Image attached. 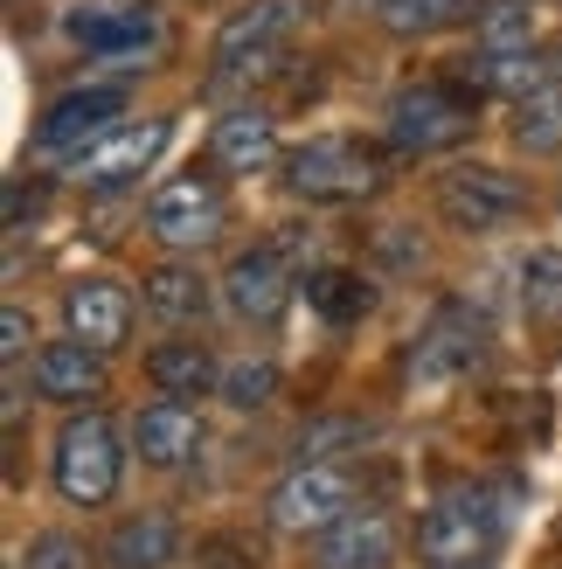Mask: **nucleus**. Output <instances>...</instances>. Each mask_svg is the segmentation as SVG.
I'll return each instance as SVG.
<instances>
[{"label":"nucleus","mask_w":562,"mask_h":569,"mask_svg":"<svg viewBox=\"0 0 562 569\" xmlns=\"http://www.w3.org/2000/svg\"><path fill=\"white\" fill-rule=\"evenodd\" d=\"M313 0H243V8L215 28V49H209V77L215 83H243V77H271L285 63L292 36L305 28Z\"/></svg>","instance_id":"f257e3e1"},{"label":"nucleus","mask_w":562,"mask_h":569,"mask_svg":"<svg viewBox=\"0 0 562 569\" xmlns=\"http://www.w3.org/2000/svg\"><path fill=\"white\" fill-rule=\"evenodd\" d=\"M389 181V160L369 139H348V132H320L305 147L285 153V188L299 202H361Z\"/></svg>","instance_id":"f03ea898"},{"label":"nucleus","mask_w":562,"mask_h":569,"mask_svg":"<svg viewBox=\"0 0 562 569\" xmlns=\"http://www.w3.org/2000/svg\"><path fill=\"white\" fill-rule=\"evenodd\" d=\"M500 542V500L486 487H452L424 507V521H417V549H424L431 569H472L486 562Z\"/></svg>","instance_id":"7ed1b4c3"},{"label":"nucleus","mask_w":562,"mask_h":569,"mask_svg":"<svg viewBox=\"0 0 562 569\" xmlns=\"http://www.w3.org/2000/svg\"><path fill=\"white\" fill-rule=\"evenodd\" d=\"M480 126V104H472L452 77H424V83H403L389 98V139L403 153H452L459 139H472Z\"/></svg>","instance_id":"20e7f679"},{"label":"nucleus","mask_w":562,"mask_h":569,"mask_svg":"<svg viewBox=\"0 0 562 569\" xmlns=\"http://www.w3.org/2000/svg\"><path fill=\"white\" fill-rule=\"evenodd\" d=\"M119 472H126V445L111 431V417L77 410L63 431H56V493L70 507H104L119 493Z\"/></svg>","instance_id":"39448f33"},{"label":"nucleus","mask_w":562,"mask_h":569,"mask_svg":"<svg viewBox=\"0 0 562 569\" xmlns=\"http://www.w3.org/2000/svg\"><path fill=\"white\" fill-rule=\"evenodd\" d=\"M264 515H271L278 535H305V542H313V535H327L341 515H354V472L333 466V459H305L299 472H285L271 487Z\"/></svg>","instance_id":"423d86ee"},{"label":"nucleus","mask_w":562,"mask_h":569,"mask_svg":"<svg viewBox=\"0 0 562 569\" xmlns=\"http://www.w3.org/2000/svg\"><path fill=\"white\" fill-rule=\"evenodd\" d=\"M438 209L452 230L465 237H493L500 222H514L528 209V181L508 174V167H486V160H472V167H452V174L438 181Z\"/></svg>","instance_id":"0eeeda50"},{"label":"nucleus","mask_w":562,"mask_h":569,"mask_svg":"<svg viewBox=\"0 0 562 569\" xmlns=\"http://www.w3.org/2000/svg\"><path fill=\"white\" fill-rule=\"evenodd\" d=\"M222 222H230V202H222V188L194 167V174H174L160 181V194L147 202V230L167 243V250H194V243H215Z\"/></svg>","instance_id":"6e6552de"},{"label":"nucleus","mask_w":562,"mask_h":569,"mask_svg":"<svg viewBox=\"0 0 562 569\" xmlns=\"http://www.w3.org/2000/svg\"><path fill=\"white\" fill-rule=\"evenodd\" d=\"M167 139H174V126H167V119H147V126H111L104 139H91V147L70 160V181H77V188H91V194L126 188V181H139V174H147V167L167 153Z\"/></svg>","instance_id":"1a4fd4ad"},{"label":"nucleus","mask_w":562,"mask_h":569,"mask_svg":"<svg viewBox=\"0 0 562 569\" xmlns=\"http://www.w3.org/2000/svg\"><path fill=\"white\" fill-rule=\"evenodd\" d=\"M126 111V83H77V91H63L49 111H42V126H36V147L42 153H83L91 139L111 132V119Z\"/></svg>","instance_id":"9d476101"},{"label":"nucleus","mask_w":562,"mask_h":569,"mask_svg":"<svg viewBox=\"0 0 562 569\" xmlns=\"http://www.w3.org/2000/svg\"><path fill=\"white\" fill-rule=\"evenodd\" d=\"M222 306L250 327H271L278 312L292 306V271H285V250L264 243V250H243V258L222 271Z\"/></svg>","instance_id":"9b49d317"},{"label":"nucleus","mask_w":562,"mask_h":569,"mask_svg":"<svg viewBox=\"0 0 562 569\" xmlns=\"http://www.w3.org/2000/svg\"><path fill=\"white\" fill-rule=\"evenodd\" d=\"M313 569H397V521L382 507H354L313 535Z\"/></svg>","instance_id":"f8f14e48"},{"label":"nucleus","mask_w":562,"mask_h":569,"mask_svg":"<svg viewBox=\"0 0 562 569\" xmlns=\"http://www.w3.org/2000/svg\"><path fill=\"white\" fill-rule=\"evenodd\" d=\"M63 320H70V340L111 355L132 333V292H126L119 278H77L70 292H63Z\"/></svg>","instance_id":"ddd939ff"},{"label":"nucleus","mask_w":562,"mask_h":569,"mask_svg":"<svg viewBox=\"0 0 562 569\" xmlns=\"http://www.w3.org/2000/svg\"><path fill=\"white\" fill-rule=\"evenodd\" d=\"M132 445H139V459L147 466H160V472H181V466H194V451L209 445V431H202V417H194L188 403H147L132 417Z\"/></svg>","instance_id":"4468645a"},{"label":"nucleus","mask_w":562,"mask_h":569,"mask_svg":"<svg viewBox=\"0 0 562 569\" xmlns=\"http://www.w3.org/2000/svg\"><path fill=\"white\" fill-rule=\"evenodd\" d=\"M63 36L91 56H147L160 42L153 8H77L63 14Z\"/></svg>","instance_id":"2eb2a0df"},{"label":"nucleus","mask_w":562,"mask_h":569,"mask_svg":"<svg viewBox=\"0 0 562 569\" xmlns=\"http://www.w3.org/2000/svg\"><path fill=\"white\" fill-rule=\"evenodd\" d=\"M36 389L49 403H91L104 389V355L83 340H49V348H36Z\"/></svg>","instance_id":"dca6fc26"},{"label":"nucleus","mask_w":562,"mask_h":569,"mask_svg":"<svg viewBox=\"0 0 562 569\" xmlns=\"http://www.w3.org/2000/svg\"><path fill=\"white\" fill-rule=\"evenodd\" d=\"M174 556H181V528H174V515H160V507L119 521L111 542H104V569H167Z\"/></svg>","instance_id":"f3484780"},{"label":"nucleus","mask_w":562,"mask_h":569,"mask_svg":"<svg viewBox=\"0 0 562 569\" xmlns=\"http://www.w3.org/2000/svg\"><path fill=\"white\" fill-rule=\"evenodd\" d=\"M147 376H153L160 396H174V403H194V396L222 389V368H215V355L202 348V340H167V348H153Z\"/></svg>","instance_id":"a211bd4d"},{"label":"nucleus","mask_w":562,"mask_h":569,"mask_svg":"<svg viewBox=\"0 0 562 569\" xmlns=\"http://www.w3.org/2000/svg\"><path fill=\"white\" fill-rule=\"evenodd\" d=\"M215 160L230 167V174H264V167H285L278 153V126L264 111H230V119L215 126Z\"/></svg>","instance_id":"6ab92c4d"},{"label":"nucleus","mask_w":562,"mask_h":569,"mask_svg":"<svg viewBox=\"0 0 562 569\" xmlns=\"http://www.w3.org/2000/svg\"><path fill=\"white\" fill-rule=\"evenodd\" d=\"M389 36H438V28H459L480 14V0H361Z\"/></svg>","instance_id":"aec40b11"},{"label":"nucleus","mask_w":562,"mask_h":569,"mask_svg":"<svg viewBox=\"0 0 562 569\" xmlns=\"http://www.w3.org/2000/svg\"><path fill=\"white\" fill-rule=\"evenodd\" d=\"M299 292H305V306H313V312H320L327 327H354L361 312L375 306V292H369V278H361V271H341V264H327V271H313V278L299 284Z\"/></svg>","instance_id":"412c9836"},{"label":"nucleus","mask_w":562,"mask_h":569,"mask_svg":"<svg viewBox=\"0 0 562 569\" xmlns=\"http://www.w3.org/2000/svg\"><path fill=\"white\" fill-rule=\"evenodd\" d=\"M147 312H160V320H202L209 312V278L188 271V264H160L147 271Z\"/></svg>","instance_id":"4be33fe9"},{"label":"nucleus","mask_w":562,"mask_h":569,"mask_svg":"<svg viewBox=\"0 0 562 569\" xmlns=\"http://www.w3.org/2000/svg\"><path fill=\"white\" fill-rule=\"evenodd\" d=\"M514 139H521V153H555L562 147V77L514 104Z\"/></svg>","instance_id":"5701e85b"},{"label":"nucleus","mask_w":562,"mask_h":569,"mask_svg":"<svg viewBox=\"0 0 562 569\" xmlns=\"http://www.w3.org/2000/svg\"><path fill=\"white\" fill-rule=\"evenodd\" d=\"M271 396H278V361L243 355V361L222 368V403H230V410H243V417H250V410H264Z\"/></svg>","instance_id":"b1692460"},{"label":"nucleus","mask_w":562,"mask_h":569,"mask_svg":"<svg viewBox=\"0 0 562 569\" xmlns=\"http://www.w3.org/2000/svg\"><path fill=\"white\" fill-rule=\"evenodd\" d=\"M535 49V14L521 0H500V8L480 14V56H521Z\"/></svg>","instance_id":"393cba45"},{"label":"nucleus","mask_w":562,"mask_h":569,"mask_svg":"<svg viewBox=\"0 0 562 569\" xmlns=\"http://www.w3.org/2000/svg\"><path fill=\"white\" fill-rule=\"evenodd\" d=\"M521 299L535 320H562V250H535L521 264Z\"/></svg>","instance_id":"a878e982"},{"label":"nucleus","mask_w":562,"mask_h":569,"mask_svg":"<svg viewBox=\"0 0 562 569\" xmlns=\"http://www.w3.org/2000/svg\"><path fill=\"white\" fill-rule=\"evenodd\" d=\"M21 569H91L77 535H36V542L21 549Z\"/></svg>","instance_id":"bb28decb"},{"label":"nucleus","mask_w":562,"mask_h":569,"mask_svg":"<svg viewBox=\"0 0 562 569\" xmlns=\"http://www.w3.org/2000/svg\"><path fill=\"white\" fill-rule=\"evenodd\" d=\"M28 340H36V333H28V312L21 306H8V312H0V361H28V355H36V348H28Z\"/></svg>","instance_id":"cd10ccee"},{"label":"nucleus","mask_w":562,"mask_h":569,"mask_svg":"<svg viewBox=\"0 0 562 569\" xmlns=\"http://www.w3.org/2000/svg\"><path fill=\"white\" fill-rule=\"evenodd\" d=\"M28 216H42V188H28V181H14V188H8V230H21Z\"/></svg>","instance_id":"c85d7f7f"}]
</instances>
